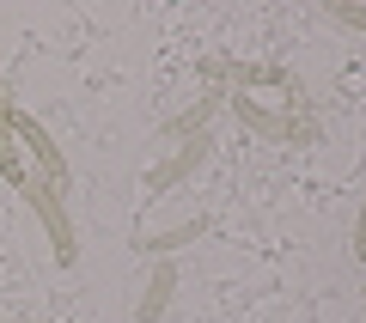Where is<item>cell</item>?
Listing matches in <instances>:
<instances>
[{
  "instance_id": "obj_4",
  "label": "cell",
  "mask_w": 366,
  "mask_h": 323,
  "mask_svg": "<svg viewBox=\"0 0 366 323\" xmlns=\"http://www.w3.org/2000/svg\"><path fill=\"white\" fill-rule=\"evenodd\" d=\"M226 110H232L257 141H293V134H287V110H269V104L250 98V91H226Z\"/></svg>"
},
{
  "instance_id": "obj_7",
  "label": "cell",
  "mask_w": 366,
  "mask_h": 323,
  "mask_svg": "<svg viewBox=\"0 0 366 323\" xmlns=\"http://www.w3.org/2000/svg\"><path fill=\"white\" fill-rule=\"evenodd\" d=\"M202 232H208V214H189V220L165 226V232H141V244H134V250H141V257H159V262H165L171 250H183V244H196Z\"/></svg>"
},
{
  "instance_id": "obj_9",
  "label": "cell",
  "mask_w": 366,
  "mask_h": 323,
  "mask_svg": "<svg viewBox=\"0 0 366 323\" xmlns=\"http://www.w3.org/2000/svg\"><path fill=\"white\" fill-rule=\"evenodd\" d=\"M0 177L13 183V189H25L31 171H25V146L13 141V129H6V116H0Z\"/></svg>"
},
{
  "instance_id": "obj_1",
  "label": "cell",
  "mask_w": 366,
  "mask_h": 323,
  "mask_svg": "<svg viewBox=\"0 0 366 323\" xmlns=\"http://www.w3.org/2000/svg\"><path fill=\"white\" fill-rule=\"evenodd\" d=\"M31 202V214H37V226L49 232V257L61 262V269H74V257H79V244H74V220H67V202H61V189L55 183H43V177H31L25 189H19Z\"/></svg>"
},
{
  "instance_id": "obj_10",
  "label": "cell",
  "mask_w": 366,
  "mask_h": 323,
  "mask_svg": "<svg viewBox=\"0 0 366 323\" xmlns=\"http://www.w3.org/2000/svg\"><path fill=\"white\" fill-rule=\"evenodd\" d=\"M330 19H336V25L366 31V6H360V0H330Z\"/></svg>"
},
{
  "instance_id": "obj_8",
  "label": "cell",
  "mask_w": 366,
  "mask_h": 323,
  "mask_svg": "<svg viewBox=\"0 0 366 323\" xmlns=\"http://www.w3.org/2000/svg\"><path fill=\"white\" fill-rule=\"evenodd\" d=\"M171 293H177V262H153V274H147V293H141V305H134V317L141 323H159L165 317V305H171Z\"/></svg>"
},
{
  "instance_id": "obj_5",
  "label": "cell",
  "mask_w": 366,
  "mask_h": 323,
  "mask_svg": "<svg viewBox=\"0 0 366 323\" xmlns=\"http://www.w3.org/2000/svg\"><path fill=\"white\" fill-rule=\"evenodd\" d=\"M220 110H226V91H202L196 104H183L177 116L159 129V141H171V146H177V141H196V134H208V122L220 116Z\"/></svg>"
},
{
  "instance_id": "obj_6",
  "label": "cell",
  "mask_w": 366,
  "mask_h": 323,
  "mask_svg": "<svg viewBox=\"0 0 366 323\" xmlns=\"http://www.w3.org/2000/svg\"><path fill=\"white\" fill-rule=\"evenodd\" d=\"M202 74H208V79H232V91L287 86V74H281V67H257V61H220V55H208V61H202Z\"/></svg>"
},
{
  "instance_id": "obj_3",
  "label": "cell",
  "mask_w": 366,
  "mask_h": 323,
  "mask_svg": "<svg viewBox=\"0 0 366 323\" xmlns=\"http://www.w3.org/2000/svg\"><path fill=\"white\" fill-rule=\"evenodd\" d=\"M214 159V134H196V141H177L171 146V159H159L153 171H147V195H171L177 183H189L202 165Z\"/></svg>"
},
{
  "instance_id": "obj_11",
  "label": "cell",
  "mask_w": 366,
  "mask_h": 323,
  "mask_svg": "<svg viewBox=\"0 0 366 323\" xmlns=\"http://www.w3.org/2000/svg\"><path fill=\"white\" fill-rule=\"evenodd\" d=\"M354 257L366 262V202H360V220H354Z\"/></svg>"
},
{
  "instance_id": "obj_2",
  "label": "cell",
  "mask_w": 366,
  "mask_h": 323,
  "mask_svg": "<svg viewBox=\"0 0 366 323\" xmlns=\"http://www.w3.org/2000/svg\"><path fill=\"white\" fill-rule=\"evenodd\" d=\"M6 129H13V141L31 153L37 177H43V183H55V189H67V159H61V146L49 141V129H43L31 110H6Z\"/></svg>"
}]
</instances>
